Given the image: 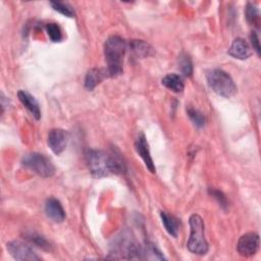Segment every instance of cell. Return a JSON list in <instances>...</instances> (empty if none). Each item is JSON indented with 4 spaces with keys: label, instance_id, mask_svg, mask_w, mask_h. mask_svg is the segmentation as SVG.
Returning a JSON list of instances; mask_svg holds the SVG:
<instances>
[{
    "label": "cell",
    "instance_id": "cell-1",
    "mask_svg": "<svg viewBox=\"0 0 261 261\" xmlns=\"http://www.w3.org/2000/svg\"><path fill=\"white\" fill-rule=\"evenodd\" d=\"M86 162L90 172L98 177L109 174H122L126 171L125 161L119 151L114 148L108 152L89 149L86 152Z\"/></svg>",
    "mask_w": 261,
    "mask_h": 261
},
{
    "label": "cell",
    "instance_id": "cell-2",
    "mask_svg": "<svg viewBox=\"0 0 261 261\" xmlns=\"http://www.w3.org/2000/svg\"><path fill=\"white\" fill-rule=\"evenodd\" d=\"M126 44L119 36H110L104 43V56L107 62L109 77H115L122 73V62Z\"/></svg>",
    "mask_w": 261,
    "mask_h": 261
},
{
    "label": "cell",
    "instance_id": "cell-3",
    "mask_svg": "<svg viewBox=\"0 0 261 261\" xmlns=\"http://www.w3.org/2000/svg\"><path fill=\"white\" fill-rule=\"evenodd\" d=\"M110 254L117 259H143V247L128 230H124L114 240Z\"/></svg>",
    "mask_w": 261,
    "mask_h": 261
},
{
    "label": "cell",
    "instance_id": "cell-4",
    "mask_svg": "<svg viewBox=\"0 0 261 261\" xmlns=\"http://www.w3.org/2000/svg\"><path fill=\"white\" fill-rule=\"evenodd\" d=\"M190 238L187 243L188 250L196 255H205L209 246L205 238V225L202 217L198 214H192L189 219Z\"/></svg>",
    "mask_w": 261,
    "mask_h": 261
},
{
    "label": "cell",
    "instance_id": "cell-5",
    "mask_svg": "<svg viewBox=\"0 0 261 261\" xmlns=\"http://www.w3.org/2000/svg\"><path fill=\"white\" fill-rule=\"evenodd\" d=\"M207 83L213 92L223 98H230L237 92V86L231 76L219 68L212 69L207 73Z\"/></svg>",
    "mask_w": 261,
    "mask_h": 261
},
{
    "label": "cell",
    "instance_id": "cell-6",
    "mask_svg": "<svg viewBox=\"0 0 261 261\" xmlns=\"http://www.w3.org/2000/svg\"><path fill=\"white\" fill-rule=\"evenodd\" d=\"M21 163L41 177H51L55 173V166L51 159L41 153L33 152L25 154L21 159Z\"/></svg>",
    "mask_w": 261,
    "mask_h": 261
},
{
    "label": "cell",
    "instance_id": "cell-7",
    "mask_svg": "<svg viewBox=\"0 0 261 261\" xmlns=\"http://www.w3.org/2000/svg\"><path fill=\"white\" fill-rule=\"evenodd\" d=\"M6 248L9 252V254L15 259V260H40L41 257L35 253V251L25 243L20 241H10L7 243Z\"/></svg>",
    "mask_w": 261,
    "mask_h": 261
},
{
    "label": "cell",
    "instance_id": "cell-8",
    "mask_svg": "<svg viewBox=\"0 0 261 261\" xmlns=\"http://www.w3.org/2000/svg\"><path fill=\"white\" fill-rule=\"evenodd\" d=\"M259 245V234L256 232H247L239 239L237 244V250L241 256L250 257L257 253Z\"/></svg>",
    "mask_w": 261,
    "mask_h": 261
},
{
    "label": "cell",
    "instance_id": "cell-9",
    "mask_svg": "<svg viewBox=\"0 0 261 261\" xmlns=\"http://www.w3.org/2000/svg\"><path fill=\"white\" fill-rule=\"evenodd\" d=\"M47 143L54 154H61L65 150L67 145L66 132L62 128H52L48 134Z\"/></svg>",
    "mask_w": 261,
    "mask_h": 261
},
{
    "label": "cell",
    "instance_id": "cell-10",
    "mask_svg": "<svg viewBox=\"0 0 261 261\" xmlns=\"http://www.w3.org/2000/svg\"><path fill=\"white\" fill-rule=\"evenodd\" d=\"M135 149L137 151V153L139 154V156L143 159L146 167L148 168V170L152 173H154L156 171L155 168V164L153 162V159L151 157V153H150V149H149V145L147 142V139L145 137V135L143 133L139 134L138 138L136 139L135 142Z\"/></svg>",
    "mask_w": 261,
    "mask_h": 261
},
{
    "label": "cell",
    "instance_id": "cell-11",
    "mask_svg": "<svg viewBox=\"0 0 261 261\" xmlns=\"http://www.w3.org/2000/svg\"><path fill=\"white\" fill-rule=\"evenodd\" d=\"M45 213L54 222H62L65 219V211L59 200L51 197L45 202Z\"/></svg>",
    "mask_w": 261,
    "mask_h": 261
},
{
    "label": "cell",
    "instance_id": "cell-12",
    "mask_svg": "<svg viewBox=\"0 0 261 261\" xmlns=\"http://www.w3.org/2000/svg\"><path fill=\"white\" fill-rule=\"evenodd\" d=\"M228 54L236 59L245 60L251 56L252 51H251V47L244 39L237 38L232 41L228 49Z\"/></svg>",
    "mask_w": 261,
    "mask_h": 261
},
{
    "label": "cell",
    "instance_id": "cell-13",
    "mask_svg": "<svg viewBox=\"0 0 261 261\" xmlns=\"http://www.w3.org/2000/svg\"><path fill=\"white\" fill-rule=\"evenodd\" d=\"M17 97L20 103L30 111V113L38 120L41 118V109L38 101L27 91L20 90L17 92Z\"/></svg>",
    "mask_w": 261,
    "mask_h": 261
},
{
    "label": "cell",
    "instance_id": "cell-14",
    "mask_svg": "<svg viewBox=\"0 0 261 261\" xmlns=\"http://www.w3.org/2000/svg\"><path fill=\"white\" fill-rule=\"evenodd\" d=\"M109 77L106 68H91L85 77V87L89 91H93L103 80Z\"/></svg>",
    "mask_w": 261,
    "mask_h": 261
},
{
    "label": "cell",
    "instance_id": "cell-15",
    "mask_svg": "<svg viewBox=\"0 0 261 261\" xmlns=\"http://www.w3.org/2000/svg\"><path fill=\"white\" fill-rule=\"evenodd\" d=\"M130 51L139 58H145L154 54L153 47L143 40H132L129 42Z\"/></svg>",
    "mask_w": 261,
    "mask_h": 261
},
{
    "label": "cell",
    "instance_id": "cell-16",
    "mask_svg": "<svg viewBox=\"0 0 261 261\" xmlns=\"http://www.w3.org/2000/svg\"><path fill=\"white\" fill-rule=\"evenodd\" d=\"M160 218L162 221V224L165 228V230L173 238H176L179 231V221L176 217H174L173 215L168 214L165 211H161L160 212Z\"/></svg>",
    "mask_w": 261,
    "mask_h": 261
},
{
    "label": "cell",
    "instance_id": "cell-17",
    "mask_svg": "<svg viewBox=\"0 0 261 261\" xmlns=\"http://www.w3.org/2000/svg\"><path fill=\"white\" fill-rule=\"evenodd\" d=\"M161 83L165 88H167L168 90H170L174 93H181L185 89V84H184L182 77L176 73L166 74L162 79Z\"/></svg>",
    "mask_w": 261,
    "mask_h": 261
},
{
    "label": "cell",
    "instance_id": "cell-18",
    "mask_svg": "<svg viewBox=\"0 0 261 261\" xmlns=\"http://www.w3.org/2000/svg\"><path fill=\"white\" fill-rule=\"evenodd\" d=\"M23 238L31 244L35 245L36 247L43 249V250H51V245L50 243L40 233L36 232V231H25L23 233Z\"/></svg>",
    "mask_w": 261,
    "mask_h": 261
},
{
    "label": "cell",
    "instance_id": "cell-19",
    "mask_svg": "<svg viewBox=\"0 0 261 261\" xmlns=\"http://www.w3.org/2000/svg\"><path fill=\"white\" fill-rule=\"evenodd\" d=\"M245 14H246V18L247 21L256 27L259 28L260 27V13H259V9L257 8V6L253 3H248L245 9Z\"/></svg>",
    "mask_w": 261,
    "mask_h": 261
},
{
    "label": "cell",
    "instance_id": "cell-20",
    "mask_svg": "<svg viewBox=\"0 0 261 261\" xmlns=\"http://www.w3.org/2000/svg\"><path fill=\"white\" fill-rule=\"evenodd\" d=\"M143 258L151 259V260H165L164 255L156 248V246L152 243L147 242L143 247Z\"/></svg>",
    "mask_w": 261,
    "mask_h": 261
},
{
    "label": "cell",
    "instance_id": "cell-21",
    "mask_svg": "<svg viewBox=\"0 0 261 261\" xmlns=\"http://www.w3.org/2000/svg\"><path fill=\"white\" fill-rule=\"evenodd\" d=\"M178 67L181 71V73L187 76V77H191L193 74V63L191 60V57L186 54V53H181L178 57Z\"/></svg>",
    "mask_w": 261,
    "mask_h": 261
},
{
    "label": "cell",
    "instance_id": "cell-22",
    "mask_svg": "<svg viewBox=\"0 0 261 261\" xmlns=\"http://www.w3.org/2000/svg\"><path fill=\"white\" fill-rule=\"evenodd\" d=\"M50 5L52 6V8L54 10H56L57 12L61 13L64 16L67 17H73L75 15L74 9L71 5H69L68 3L65 2H60V1H51Z\"/></svg>",
    "mask_w": 261,
    "mask_h": 261
},
{
    "label": "cell",
    "instance_id": "cell-23",
    "mask_svg": "<svg viewBox=\"0 0 261 261\" xmlns=\"http://www.w3.org/2000/svg\"><path fill=\"white\" fill-rule=\"evenodd\" d=\"M45 29H46V32H47V35H48L49 39L52 42H60L62 40V38H63L62 31H61L60 27L57 23L49 22V23L46 24Z\"/></svg>",
    "mask_w": 261,
    "mask_h": 261
},
{
    "label": "cell",
    "instance_id": "cell-24",
    "mask_svg": "<svg viewBox=\"0 0 261 261\" xmlns=\"http://www.w3.org/2000/svg\"><path fill=\"white\" fill-rule=\"evenodd\" d=\"M187 112H188V115H189L190 119L193 121V123H194L196 126L202 127V126L205 125L206 118H205L204 114L201 113L199 110L190 107V108L187 109Z\"/></svg>",
    "mask_w": 261,
    "mask_h": 261
},
{
    "label": "cell",
    "instance_id": "cell-25",
    "mask_svg": "<svg viewBox=\"0 0 261 261\" xmlns=\"http://www.w3.org/2000/svg\"><path fill=\"white\" fill-rule=\"evenodd\" d=\"M208 193H209V195L211 197H213L217 201V203L219 204V206L223 210H227V208H228V201H227L225 195L221 191H219L217 189H214V188H209L208 189Z\"/></svg>",
    "mask_w": 261,
    "mask_h": 261
},
{
    "label": "cell",
    "instance_id": "cell-26",
    "mask_svg": "<svg viewBox=\"0 0 261 261\" xmlns=\"http://www.w3.org/2000/svg\"><path fill=\"white\" fill-rule=\"evenodd\" d=\"M250 39H251V44L253 49L256 51V53L258 55H260V44H259V38L256 32H252L250 35Z\"/></svg>",
    "mask_w": 261,
    "mask_h": 261
}]
</instances>
